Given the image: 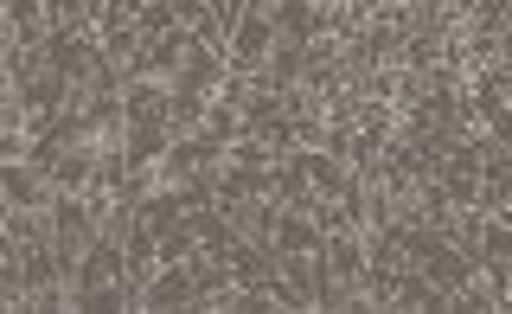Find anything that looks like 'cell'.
<instances>
[{"instance_id": "obj_4", "label": "cell", "mask_w": 512, "mask_h": 314, "mask_svg": "<svg viewBox=\"0 0 512 314\" xmlns=\"http://www.w3.org/2000/svg\"><path fill=\"white\" fill-rule=\"evenodd\" d=\"M52 39V0H7V45Z\"/></svg>"}, {"instance_id": "obj_2", "label": "cell", "mask_w": 512, "mask_h": 314, "mask_svg": "<svg viewBox=\"0 0 512 314\" xmlns=\"http://www.w3.org/2000/svg\"><path fill=\"white\" fill-rule=\"evenodd\" d=\"M199 308V282H192V263H154L148 289H141V314H192Z\"/></svg>"}, {"instance_id": "obj_3", "label": "cell", "mask_w": 512, "mask_h": 314, "mask_svg": "<svg viewBox=\"0 0 512 314\" xmlns=\"http://www.w3.org/2000/svg\"><path fill=\"white\" fill-rule=\"evenodd\" d=\"M320 244H327V231H320L314 212H301V206L269 212V250H276V257H308V250H320Z\"/></svg>"}, {"instance_id": "obj_1", "label": "cell", "mask_w": 512, "mask_h": 314, "mask_svg": "<svg viewBox=\"0 0 512 314\" xmlns=\"http://www.w3.org/2000/svg\"><path fill=\"white\" fill-rule=\"evenodd\" d=\"M276 39H282V33H276V20H269V0H244L231 39H224V65L244 71V77H256V71H263V58L276 52Z\"/></svg>"}]
</instances>
